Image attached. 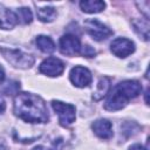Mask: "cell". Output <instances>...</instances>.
<instances>
[{"label":"cell","instance_id":"15","mask_svg":"<svg viewBox=\"0 0 150 150\" xmlns=\"http://www.w3.org/2000/svg\"><path fill=\"white\" fill-rule=\"evenodd\" d=\"M36 46L43 53H53L55 50L54 41L49 36H46V35H39L36 38Z\"/></svg>","mask_w":150,"mask_h":150},{"label":"cell","instance_id":"23","mask_svg":"<svg viewBox=\"0 0 150 150\" xmlns=\"http://www.w3.org/2000/svg\"><path fill=\"white\" fill-rule=\"evenodd\" d=\"M33 150H52V149L46 148V146H43V145H38V146H35Z\"/></svg>","mask_w":150,"mask_h":150},{"label":"cell","instance_id":"4","mask_svg":"<svg viewBox=\"0 0 150 150\" xmlns=\"http://www.w3.org/2000/svg\"><path fill=\"white\" fill-rule=\"evenodd\" d=\"M52 107L59 116V122L63 127L70 125L76 117V109L73 104L63 103L60 101H52Z\"/></svg>","mask_w":150,"mask_h":150},{"label":"cell","instance_id":"2","mask_svg":"<svg viewBox=\"0 0 150 150\" xmlns=\"http://www.w3.org/2000/svg\"><path fill=\"white\" fill-rule=\"evenodd\" d=\"M142 91V86L136 80H125L116 84L109 93L104 109L109 111H116L124 108L131 98L137 97Z\"/></svg>","mask_w":150,"mask_h":150},{"label":"cell","instance_id":"21","mask_svg":"<svg viewBox=\"0 0 150 150\" xmlns=\"http://www.w3.org/2000/svg\"><path fill=\"white\" fill-rule=\"evenodd\" d=\"M5 109H6V103H5V101L0 97V114H2V112L5 111Z\"/></svg>","mask_w":150,"mask_h":150},{"label":"cell","instance_id":"24","mask_svg":"<svg viewBox=\"0 0 150 150\" xmlns=\"http://www.w3.org/2000/svg\"><path fill=\"white\" fill-rule=\"evenodd\" d=\"M0 150H7V149H6V148H5L2 144H0Z\"/></svg>","mask_w":150,"mask_h":150},{"label":"cell","instance_id":"3","mask_svg":"<svg viewBox=\"0 0 150 150\" xmlns=\"http://www.w3.org/2000/svg\"><path fill=\"white\" fill-rule=\"evenodd\" d=\"M0 53L4 57L16 68L26 69L34 64V57L30 54H27L20 49H9V48H0Z\"/></svg>","mask_w":150,"mask_h":150},{"label":"cell","instance_id":"14","mask_svg":"<svg viewBox=\"0 0 150 150\" xmlns=\"http://www.w3.org/2000/svg\"><path fill=\"white\" fill-rule=\"evenodd\" d=\"M132 26L135 32L145 41L149 40V20L146 19H137L132 21Z\"/></svg>","mask_w":150,"mask_h":150},{"label":"cell","instance_id":"8","mask_svg":"<svg viewBox=\"0 0 150 150\" xmlns=\"http://www.w3.org/2000/svg\"><path fill=\"white\" fill-rule=\"evenodd\" d=\"M39 70H40V73H42L47 76H59L64 70V63L60 59L50 56L41 62Z\"/></svg>","mask_w":150,"mask_h":150},{"label":"cell","instance_id":"19","mask_svg":"<svg viewBox=\"0 0 150 150\" xmlns=\"http://www.w3.org/2000/svg\"><path fill=\"white\" fill-rule=\"evenodd\" d=\"M82 55L86 56V57H93L95 55V50L94 48H91L90 46H83L82 47Z\"/></svg>","mask_w":150,"mask_h":150},{"label":"cell","instance_id":"18","mask_svg":"<svg viewBox=\"0 0 150 150\" xmlns=\"http://www.w3.org/2000/svg\"><path fill=\"white\" fill-rule=\"evenodd\" d=\"M19 88H20V86H19L18 82H9V83L6 86V88H5L4 90H5V93H6L7 95H12V94L16 93L18 90H15V89H19Z\"/></svg>","mask_w":150,"mask_h":150},{"label":"cell","instance_id":"16","mask_svg":"<svg viewBox=\"0 0 150 150\" xmlns=\"http://www.w3.org/2000/svg\"><path fill=\"white\" fill-rule=\"evenodd\" d=\"M38 18L42 22H52L56 18V9L54 7H43L36 11Z\"/></svg>","mask_w":150,"mask_h":150},{"label":"cell","instance_id":"5","mask_svg":"<svg viewBox=\"0 0 150 150\" xmlns=\"http://www.w3.org/2000/svg\"><path fill=\"white\" fill-rule=\"evenodd\" d=\"M86 30L90 34V36L96 41H102L108 39L110 35H112V30L108 28L105 25H103L101 21L96 19H89L84 21Z\"/></svg>","mask_w":150,"mask_h":150},{"label":"cell","instance_id":"13","mask_svg":"<svg viewBox=\"0 0 150 150\" xmlns=\"http://www.w3.org/2000/svg\"><path fill=\"white\" fill-rule=\"evenodd\" d=\"M110 89V79L109 77H101L98 83H97V89L96 91L93 94V100L95 101H100L101 98H103Z\"/></svg>","mask_w":150,"mask_h":150},{"label":"cell","instance_id":"20","mask_svg":"<svg viewBox=\"0 0 150 150\" xmlns=\"http://www.w3.org/2000/svg\"><path fill=\"white\" fill-rule=\"evenodd\" d=\"M129 150H146V149L141 144H134V145H131L129 148Z\"/></svg>","mask_w":150,"mask_h":150},{"label":"cell","instance_id":"1","mask_svg":"<svg viewBox=\"0 0 150 150\" xmlns=\"http://www.w3.org/2000/svg\"><path fill=\"white\" fill-rule=\"evenodd\" d=\"M14 114L29 123H46L49 118L45 101L30 93H18L14 97Z\"/></svg>","mask_w":150,"mask_h":150},{"label":"cell","instance_id":"11","mask_svg":"<svg viewBox=\"0 0 150 150\" xmlns=\"http://www.w3.org/2000/svg\"><path fill=\"white\" fill-rule=\"evenodd\" d=\"M16 23H18L16 14L0 4V28L12 29Z\"/></svg>","mask_w":150,"mask_h":150},{"label":"cell","instance_id":"6","mask_svg":"<svg viewBox=\"0 0 150 150\" xmlns=\"http://www.w3.org/2000/svg\"><path fill=\"white\" fill-rule=\"evenodd\" d=\"M69 79H70L71 83L79 88H84V87L89 86L93 81V76H91V73L89 71V69L81 67V66H76L70 70Z\"/></svg>","mask_w":150,"mask_h":150},{"label":"cell","instance_id":"7","mask_svg":"<svg viewBox=\"0 0 150 150\" xmlns=\"http://www.w3.org/2000/svg\"><path fill=\"white\" fill-rule=\"evenodd\" d=\"M111 53L117 57H127L135 52V43L125 38H117L110 45Z\"/></svg>","mask_w":150,"mask_h":150},{"label":"cell","instance_id":"9","mask_svg":"<svg viewBox=\"0 0 150 150\" xmlns=\"http://www.w3.org/2000/svg\"><path fill=\"white\" fill-rule=\"evenodd\" d=\"M60 50L63 55L74 56L81 50L80 40L73 34H66L60 38Z\"/></svg>","mask_w":150,"mask_h":150},{"label":"cell","instance_id":"17","mask_svg":"<svg viewBox=\"0 0 150 150\" xmlns=\"http://www.w3.org/2000/svg\"><path fill=\"white\" fill-rule=\"evenodd\" d=\"M16 18H18V21L20 20L22 23H30L32 20H33V14L30 12L29 8L27 7H21L16 11Z\"/></svg>","mask_w":150,"mask_h":150},{"label":"cell","instance_id":"22","mask_svg":"<svg viewBox=\"0 0 150 150\" xmlns=\"http://www.w3.org/2000/svg\"><path fill=\"white\" fill-rule=\"evenodd\" d=\"M4 80H5V70H4V68L0 66V83H1Z\"/></svg>","mask_w":150,"mask_h":150},{"label":"cell","instance_id":"12","mask_svg":"<svg viewBox=\"0 0 150 150\" xmlns=\"http://www.w3.org/2000/svg\"><path fill=\"white\" fill-rule=\"evenodd\" d=\"M80 7L84 13H98L104 9L105 4L98 0H84L80 2Z\"/></svg>","mask_w":150,"mask_h":150},{"label":"cell","instance_id":"10","mask_svg":"<svg viewBox=\"0 0 150 150\" xmlns=\"http://www.w3.org/2000/svg\"><path fill=\"white\" fill-rule=\"evenodd\" d=\"M91 129L100 138L108 139L112 136V124H111V122H109L105 118L96 120L91 124Z\"/></svg>","mask_w":150,"mask_h":150}]
</instances>
